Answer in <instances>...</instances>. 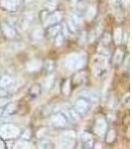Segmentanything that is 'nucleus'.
Here are the masks:
<instances>
[{
  "mask_svg": "<svg viewBox=\"0 0 132 149\" xmlns=\"http://www.w3.org/2000/svg\"><path fill=\"white\" fill-rule=\"evenodd\" d=\"M0 114H1V110H0Z\"/></svg>",
  "mask_w": 132,
  "mask_h": 149,
  "instance_id": "33",
  "label": "nucleus"
},
{
  "mask_svg": "<svg viewBox=\"0 0 132 149\" xmlns=\"http://www.w3.org/2000/svg\"><path fill=\"white\" fill-rule=\"evenodd\" d=\"M20 0H2V6L7 10H15Z\"/></svg>",
  "mask_w": 132,
  "mask_h": 149,
  "instance_id": "10",
  "label": "nucleus"
},
{
  "mask_svg": "<svg viewBox=\"0 0 132 149\" xmlns=\"http://www.w3.org/2000/svg\"><path fill=\"white\" fill-rule=\"evenodd\" d=\"M75 109L76 112L80 114H85L88 112V109H90V104H88V100H83V98H79L76 102Z\"/></svg>",
  "mask_w": 132,
  "mask_h": 149,
  "instance_id": "5",
  "label": "nucleus"
},
{
  "mask_svg": "<svg viewBox=\"0 0 132 149\" xmlns=\"http://www.w3.org/2000/svg\"><path fill=\"white\" fill-rule=\"evenodd\" d=\"M5 95H6V93L4 92V91H1V90H0V97H5Z\"/></svg>",
  "mask_w": 132,
  "mask_h": 149,
  "instance_id": "31",
  "label": "nucleus"
},
{
  "mask_svg": "<svg viewBox=\"0 0 132 149\" xmlns=\"http://www.w3.org/2000/svg\"><path fill=\"white\" fill-rule=\"evenodd\" d=\"M83 95H85V97L90 98L92 102H97L99 97V93H98L97 91L95 90H90V91H85V92L83 93Z\"/></svg>",
  "mask_w": 132,
  "mask_h": 149,
  "instance_id": "12",
  "label": "nucleus"
},
{
  "mask_svg": "<svg viewBox=\"0 0 132 149\" xmlns=\"http://www.w3.org/2000/svg\"><path fill=\"white\" fill-rule=\"evenodd\" d=\"M62 18V14L60 12H55L53 13L51 16L47 18V21L45 22V25L46 26H52V25H55L61 20Z\"/></svg>",
  "mask_w": 132,
  "mask_h": 149,
  "instance_id": "8",
  "label": "nucleus"
},
{
  "mask_svg": "<svg viewBox=\"0 0 132 149\" xmlns=\"http://www.w3.org/2000/svg\"><path fill=\"white\" fill-rule=\"evenodd\" d=\"M30 135H31L30 131H29V130H26V131H25V133L23 134V138L27 139V138H29V137H30Z\"/></svg>",
  "mask_w": 132,
  "mask_h": 149,
  "instance_id": "30",
  "label": "nucleus"
},
{
  "mask_svg": "<svg viewBox=\"0 0 132 149\" xmlns=\"http://www.w3.org/2000/svg\"><path fill=\"white\" fill-rule=\"evenodd\" d=\"M54 62L52 61H47L46 64H45V69L47 70L48 72H51L53 71V69H54Z\"/></svg>",
  "mask_w": 132,
  "mask_h": 149,
  "instance_id": "24",
  "label": "nucleus"
},
{
  "mask_svg": "<svg viewBox=\"0 0 132 149\" xmlns=\"http://www.w3.org/2000/svg\"><path fill=\"white\" fill-rule=\"evenodd\" d=\"M95 13H97V10H95V8L94 7H92V6H90V8L88 9V11H86V13H85V17L88 20H90V19H92L93 16L95 15Z\"/></svg>",
  "mask_w": 132,
  "mask_h": 149,
  "instance_id": "18",
  "label": "nucleus"
},
{
  "mask_svg": "<svg viewBox=\"0 0 132 149\" xmlns=\"http://www.w3.org/2000/svg\"><path fill=\"white\" fill-rule=\"evenodd\" d=\"M121 38H122V30L120 28L115 29V31H114V41H115V43H116V44H120Z\"/></svg>",
  "mask_w": 132,
  "mask_h": 149,
  "instance_id": "15",
  "label": "nucleus"
},
{
  "mask_svg": "<svg viewBox=\"0 0 132 149\" xmlns=\"http://www.w3.org/2000/svg\"><path fill=\"white\" fill-rule=\"evenodd\" d=\"M2 29H3V32L5 33V35L7 36V37H9V38H13L14 36H15V34H16L15 30H14L11 26L7 25V24H3Z\"/></svg>",
  "mask_w": 132,
  "mask_h": 149,
  "instance_id": "13",
  "label": "nucleus"
},
{
  "mask_svg": "<svg viewBox=\"0 0 132 149\" xmlns=\"http://www.w3.org/2000/svg\"><path fill=\"white\" fill-rule=\"evenodd\" d=\"M52 85H53V77L51 76V77H48L46 80H45L43 86H44L45 90H49V88H51Z\"/></svg>",
  "mask_w": 132,
  "mask_h": 149,
  "instance_id": "21",
  "label": "nucleus"
},
{
  "mask_svg": "<svg viewBox=\"0 0 132 149\" xmlns=\"http://www.w3.org/2000/svg\"><path fill=\"white\" fill-rule=\"evenodd\" d=\"M16 107H15V105L14 104H10V105H8L7 107V109H6V112H12L14 109H15Z\"/></svg>",
  "mask_w": 132,
  "mask_h": 149,
  "instance_id": "28",
  "label": "nucleus"
},
{
  "mask_svg": "<svg viewBox=\"0 0 132 149\" xmlns=\"http://www.w3.org/2000/svg\"><path fill=\"white\" fill-rule=\"evenodd\" d=\"M5 146H4V143L2 142V141H0V148H4Z\"/></svg>",
  "mask_w": 132,
  "mask_h": 149,
  "instance_id": "32",
  "label": "nucleus"
},
{
  "mask_svg": "<svg viewBox=\"0 0 132 149\" xmlns=\"http://www.w3.org/2000/svg\"><path fill=\"white\" fill-rule=\"evenodd\" d=\"M85 73H81V74H78L75 77V80H76V83L78 84H81L85 81Z\"/></svg>",
  "mask_w": 132,
  "mask_h": 149,
  "instance_id": "22",
  "label": "nucleus"
},
{
  "mask_svg": "<svg viewBox=\"0 0 132 149\" xmlns=\"http://www.w3.org/2000/svg\"><path fill=\"white\" fill-rule=\"evenodd\" d=\"M57 46H61L62 44H63V41H64V37L62 35H58L57 36Z\"/></svg>",
  "mask_w": 132,
  "mask_h": 149,
  "instance_id": "26",
  "label": "nucleus"
},
{
  "mask_svg": "<svg viewBox=\"0 0 132 149\" xmlns=\"http://www.w3.org/2000/svg\"><path fill=\"white\" fill-rule=\"evenodd\" d=\"M41 67H42V63L39 60H32L29 63H27V70L29 72H35L38 71Z\"/></svg>",
  "mask_w": 132,
  "mask_h": 149,
  "instance_id": "11",
  "label": "nucleus"
},
{
  "mask_svg": "<svg viewBox=\"0 0 132 149\" xmlns=\"http://www.w3.org/2000/svg\"><path fill=\"white\" fill-rule=\"evenodd\" d=\"M60 30H61V27L59 25H52V27L49 29V34L51 36H56L57 34H59Z\"/></svg>",
  "mask_w": 132,
  "mask_h": 149,
  "instance_id": "17",
  "label": "nucleus"
},
{
  "mask_svg": "<svg viewBox=\"0 0 132 149\" xmlns=\"http://www.w3.org/2000/svg\"><path fill=\"white\" fill-rule=\"evenodd\" d=\"M122 58H123V53H122L120 50H118L114 55V63L119 64L122 61Z\"/></svg>",
  "mask_w": 132,
  "mask_h": 149,
  "instance_id": "20",
  "label": "nucleus"
},
{
  "mask_svg": "<svg viewBox=\"0 0 132 149\" xmlns=\"http://www.w3.org/2000/svg\"><path fill=\"white\" fill-rule=\"evenodd\" d=\"M109 40H110V37H109V35L108 34H105L104 35V42L105 43V44H107V43H109Z\"/></svg>",
  "mask_w": 132,
  "mask_h": 149,
  "instance_id": "29",
  "label": "nucleus"
},
{
  "mask_svg": "<svg viewBox=\"0 0 132 149\" xmlns=\"http://www.w3.org/2000/svg\"><path fill=\"white\" fill-rule=\"evenodd\" d=\"M13 83V80L9 76H4L3 78L0 80V86L1 88H8L11 84Z\"/></svg>",
  "mask_w": 132,
  "mask_h": 149,
  "instance_id": "14",
  "label": "nucleus"
},
{
  "mask_svg": "<svg viewBox=\"0 0 132 149\" xmlns=\"http://www.w3.org/2000/svg\"><path fill=\"white\" fill-rule=\"evenodd\" d=\"M20 133V130L17 126L12 124H4L0 127V135L4 139H11L17 137Z\"/></svg>",
  "mask_w": 132,
  "mask_h": 149,
  "instance_id": "2",
  "label": "nucleus"
},
{
  "mask_svg": "<svg viewBox=\"0 0 132 149\" xmlns=\"http://www.w3.org/2000/svg\"><path fill=\"white\" fill-rule=\"evenodd\" d=\"M80 139L81 143L85 144V147H92V135L88 132H81L80 135Z\"/></svg>",
  "mask_w": 132,
  "mask_h": 149,
  "instance_id": "9",
  "label": "nucleus"
},
{
  "mask_svg": "<svg viewBox=\"0 0 132 149\" xmlns=\"http://www.w3.org/2000/svg\"><path fill=\"white\" fill-rule=\"evenodd\" d=\"M114 137H115V133L113 130H109L108 131V134H107V142H112L114 140Z\"/></svg>",
  "mask_w": 132,
  "mask_h": 149,
  "instance_id": "25",
  "label": "nucleus"
},
{
  "mask_svg": "<svg viewBox=\"0 0 132 149\" xmlns=\"http://www.w3.org/2000/svg\"><path fill=\"white\" fill-rule=\"evenodd\" d=\"M33 40L34 41H39L43 38V31L41 29H38V30H35L32 34Z\"/></svg>",
  "mask_w": 132,
  "mask_h": 149,
  "instance_id": "16",
  "label": "nucleus"
},
{
  "mask_svg": "<svg viewBox=\"0 0 132 149\" xmlns=\"http://www.w3.org/2000/svg\"><path fill=\"white\" fill-rule=\"evenodd\" d=\"M85 64V56L81 54H72L66 58L64 66L69 70H79Z\"/></svg>",
  "mask_w": 132,
  "mask_h": 149,
  "instance_id": "1",
  "label": "nucleus"
},
{
  "mask_svg": "<svg viewBox=\"0 0 132 149\" xmlns=\"http://www.w3.org/2000/svg\"><path fill=\"white\" fill-rule=\"evenodd\" d=\"M75 139H76V135H75L74 132L69 131V132L65 133L61 138L62 147H65V148L73 147V145L75 144Z\"/></svg>",
  "mask_w": 132,
  "mask_h": 149,
  "instance_id": "4",
  "label": "nucleus"
},
{
  "mask_svg": "<svg viewBox=\"0 0 132 149\" xmlns=\"http://www.w3.org/2000/svg\"><path fill=\"white\" fill-rule=\"evenodd\" d=\"M106 66H107L106 58H104L102 56L95 58L94 61H93V65H92V70L95 73V76H100L104 72H105Z\"/></svg>",
  "mask_w": 132,
  "mask_h": 149,
  "instance_id": "3",
  "label": "nucleus"
},
{
  "mask_svg": "<svg viewBox=\"0 0 132 149\" xmlns=\"http://www.w3.org/2000/svg\"><path fill=\"white\" fill-rule=\"evenodd\" d=\"M9 100L7 98H4V97H0V107H3V105H6L8 103Z\"/></svg>",
  "mask_w": 132,
  "mask_h": 149,
  "instance_id": "27",
  "label": "nucleus"
},
{
  "mask_svg": "<svg viewBox=\"0 0 132 149\" xmlns=\"http://www.w3.org/2000/svg\"><path fill=\"white\" fill-rule=\"evenodd\" d=\"M16 147H18V148H29V147H31V144L29 142H27V141L22 140V141H19Z\"/></svg>",
  "mask_w": 132,
  "mask_h": 149,
  "instance_id": "23",
  "label": "nucleus"
},
{
  "mask_svg": "<svg viewBox=\"0 0 132 149\" xmlns=\"http://www.w3.org/2000/svg\"><path fill=\"white\" fill-rule=\"evenodd\" d=\"M106 127H107V123L105 121V119L104 117H99L97 120V122H95L94 132L98 134V135H102L105 132V130H106Z\"/></svg>",
  "mask_w": 132,
  "mask_h": 149,
  "instance_id": "7",
  "label": "nucleus"
},
{
  "mask_svg": "<svg viewBox=\"0 0 132 149\" xmlns=\"http://www.w3.org/2000/svg\"><path fill=\"white\" fill-rule=\"evenodd\" d=\"M51 122L54 126L56 127H64L67 124V118L64 114L62 113H56L52 116Z\"/></svg>",
  "mask_w": 132,
  "mask_h": 149,
  "instance_id": "6",
  "label": "nucleus"
},
{
  "mask_svg": "<svg viewBox=\"0 0 132 149\" xmlns=\"http://www.w3.org/2000/svg\"><path fill=\"white\" fill-rule=\"evenodd\" d=\"M69 92H71V81L67 80L63 85V93H65V95H68L69 93Z\"/></svg>",
  "mask_w": 132,
  "mask_h": 149,
  "instance_id": "19",
  "label": "nucleus"
}]
</instances>
